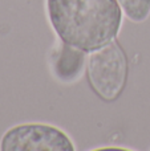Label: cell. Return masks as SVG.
Segmentation results:
<instances>
[{
  "label": "cell",
  "instance_id": "cell-1",
  "mask_svg": "<svg viewBox=\"0 0 150 151\" xmlns=\"http://www.w3.org/2000/svg\"><path fill=\"white\" fill-rule=\"evenodd\" d=\"M47 13L58 39L84 53L114 40L122 25L117 0H47Z\"/></svg>",
  "mask_w": 150,
  "mask_h": 151
},
{
  "label": "cell",
  "instance_id": "cell-2",
  "mask_svg": "<svg viewBox=\"0 0 150 151\" xmlns=\"http://www.w3.org/2000/svg\"><path fill=\"white\" fill-rule=\"evenodd\" d=\"M128 73V57L116 40L89 52L87 61L88 82L102 101L113 102L121 96L126 85Z\"/></svg>",
  "mask_w": 150,
  "mask_h": 151
},
{
  "label": "cell",
  "instance_id": "cell-3",
  "mask_svg": "<svg viewBox=\"0 0 150 151\" xmlns=\"http://www.w3.org/2000/svg\"><path fill=\"white\" fill-rule=\"evenodd\" d=\"M4 151H74L72 139L61 129L47 123H24L5 131L0 142Z\"/></svg>",
  "mask_w": 150,
  "mask_h": 151
},
{
  "label": "cell",
  "instance_id": "cell-4",
  "mask_svg": "<svg viewBox=\"0 0 150 151\" xmlns=\"http://www.w3.org/2000/svg\"><path fill=\"white\" fill-rule=\"evenodd\" d=\"M122 12L133 23H142L150 15V0H117Z\"/></svg>",
  "mask_w": 150,
  "mask_h": 151
}]
</instances>
